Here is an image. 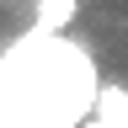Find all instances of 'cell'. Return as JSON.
I'll return each instance as SVG.
<instances>
[{
	"label": "cell",
	"mask_w": 128,
	"mask_h": 128,
	"mask_svg": "<svg viewBox=\"0 0 128 128\" xmlns=\"http://www.w3.org/2000/svg\"><path fill=\"white\" fill-rule=\"evenodd\" d=\"M80 128H107V123H102V118L91 112V118H80Z\"/></svg>",
	"instance_id": "obj_3"
},
{
	"label": "cell",
	"mask_w": 128,
	"mask_h": 128,
	"mask_svg": "<svg viewBox=\"0 0 128 128\" xmlns=\"http://www.w3.org/2000/svg\"><path fill=\"white\" fill-rule=\"evenodd\" d=\"M96 118L107 128H128V86L102 80V91H96Z\"/></svg>",
	"instance_id": "obj_2"
},
{
	"label": "cell",
	"mask_w": 128,
	"mask_h": 128,
	"mask_svg": "<svg viewBox=\"0 0 128 128\" xmlns=\"http://www.w3.org/2000/svg\"><path fill=\"white\" fill-rule=\"evenodd\" d=\"M80 0H32V32H70Z\"/></svg>",
	"instance_id": "obj_1"
},
{
	"label": "cell",
	"mask_w": 128,
	"mask_h": 128,
	"mask_svg": "<svg viewBox=\"0 0 128 128\" xmlns=\"http://www.w3.org/2000/svg\"><path fill=\"white\" fill-rule=\"evenodd\" d=\"M75 128H80V123H75Z\"/></svg>",
	"instance_id": "obj_4"
}]
</instances>
